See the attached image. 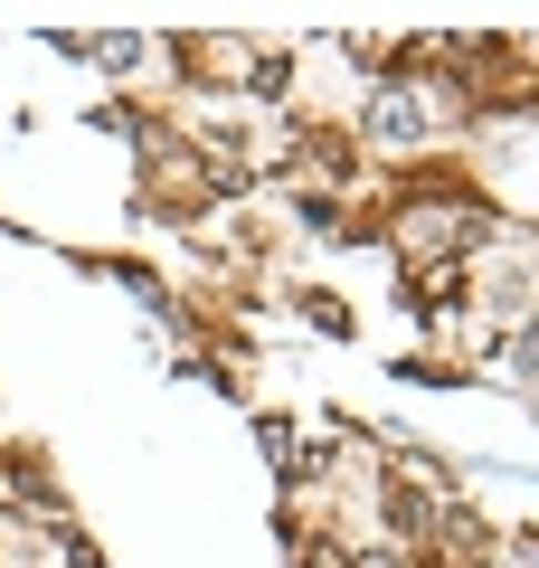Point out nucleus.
<instances>
[{
  "label": "nucleus",
  "mask_w": 539,
  "mask_h": 568,
  "mask_svg": "<svg viewBox=\"0 0 539 568\" xmlns=\"http://www.w3.org/2000/svg\"><path fill=\"white\" fill-rule=\"evenodd\" d=\"M369 133H379V142H417V133H426V114H417L407 95H388V104H369Z\"/></svg>",
  "instance_id": "nucleus-1"
},
{
  "label": "nucleus",
  "mask_w": 539,
  "mask_h": 568,
  "mask_svg": "<svg viewBox=\"0 0 539 568\" xmlns=\"http://www.w3.org/2000/svg\"><path fill=\"white\" fill-rule=\"evenodd\" d=\"M359 568H398V559H388V549H369V559H359Z\"/></svg>",
  "instance_id": "nucleus-3"
},
{
  "label": "nucleus",
  "mask_w": 539,
  "mask_h": 568,
  "mask_svg": "<svg viewBox=\"0 0 539 568\" xmlns=\"http://www.w3.org/2000/svg\"><path fill=\"white\" fill-rule=\"evenodd\" d=\"M530 559H539V540H530Z\"/></svg>",
  "instance_id": "nucleus-4"
},
{
  "label": "nucleus",
  "mask_w": 539,
  "mask_h": 568,
  "mask_svg": "<svg viewBox=\"0 0 539 568\" xmlns=\"http://www.w3.org/2000/svg\"><path fill=\"white\" fill-rule=\"evenodd\" d=\"M303 323H313V332H350V313H340L332 294H303Z\"/></svg>",
  "instance_id": "nucleus-2"
}]
</instances>
